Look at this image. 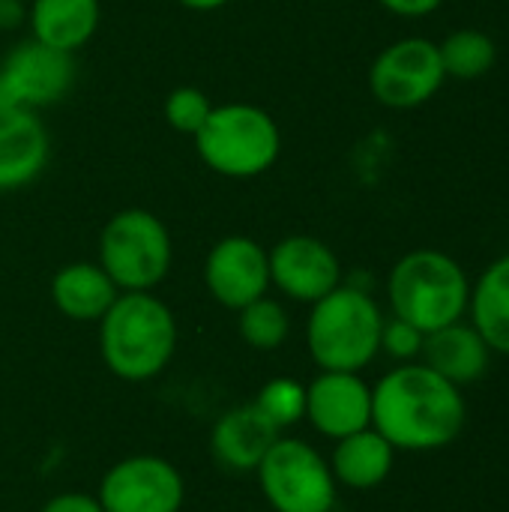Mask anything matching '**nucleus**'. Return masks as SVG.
I'll use <instances>...</instances> for the list:
<instances>
[{
	"label": "nucleus",
	"mask_w": 509,
	"mask_h": 512,
	"mask_svg": "<svg viewBox=\"0 0 509 512\" xmlns=\"http://www.w3.org/2000/svg\"><path fill=\"white\" fill-rule=\"evenodd\" d=\"M75 84V54L48 48L33 36L9 48L0 63V105L42 111L57 105Z\"/></svg>",
	"instance_id": "1a4fd4ad"
},
{
	"label": "nucleus",
	"mask_w": 509,
	"mask_h": 512,
	"mask_svg": "<svg viewBox=\"0 0 509 512\" xmlns=\"http://www.w3.org/2000/svg\"><path fill=\"white\" fill-rule=\"evenodd\" d=\"M468 312L492 354L509 357V255L492 261L471 285Z\"/></svg>",
	"instance_id": "aec40b11"
},
{
	"label": "nucleus",
	"mask_w": 509,
	"mask_h": 512,
	"mask_svg": "<svg viewBox=\"0 0 509 512\" xmlns=\"http://www.w3.org/2000/svg\"><path fill=\"white\" fill-rule=\"evenodd\" d=\"M468 420L462 387L426 363H399L372 387V429L396 453H432L450 447Z\"/></svg>",
	"instance_id": "f257e3e1"
},
{
	"label": "nucleus",
	"mask_w": 509,
	"mask_h": 512,
	"mask_svg": "<svg viewBox=\"0 0 509 512\" xmlns=\"http://www.w3.org/2000/svg\"><path fill=\"white\" fill-rule=\"evenodd\" d=\"M282 438V432L252 405L225 411L210 432L213 459L234 474H255L267 450Z\"/></svg>",
	"instance_id": "2eb2a0df"
},
{
	"label": "nucleus",
	"mask_w": 509,
	"mask_h": 512,
	"mask_svg": "<svg viewBox=\"0 0 509 512\" xmlns=\"http://www.w3.org/2000/svg\"><path fill=\"white\" fill-rule=\"evenodd\" d=\"M51 135L36 111L0 105V192L30 186L48 165Z\"/></svg>",
	"instance_id": "4468645a"
},
{
	"label": "nucleus",
	"mask_w": 509,
	"mask_h": 512,
	"mask_svg": "<svg viewBox=\"0 0 509 512\" xmlns=\"http://www.w3.org/2000/svg\"><path fill=\"white\" fill-rule=\"evenodd\" d=\"M387 297L396 318L423 333H435L465 318L471 279L453 255L441 249H414L393 264Z\"/></svg>",
	"instance_id": "20e7f679"
},
{
	"label": "nucleus",
	"mask_w": 509,
	"mask_h": 512,
	"mask_svg": "<svg viewBox=\"0 0 509 512\" xmlns=\"http://www.w3.org/2000/svg\"><path fill=\"white\" fill-rule=\"evenodd\" d=\"M237 330L243 336V342L255 351H276L285 345L288 333H291V318L285 312V306L279 300H270L267 294L258 297L255 303L240 309V321Z\"/></svg>",
	"instance_id": "4be33fe9"
},
{
	"label": "nucleus",
	"mask_w": 509,
	"mask_h": 512,
	"mask_svg": "<svg viewBox=\"0 0 509 512\" xmlns=\"http://www.w3.org/2000/svg\"><path fill=\"white\" fill-rule=\"evenodd\" d=\"M96 498L105 512H180L186 486L168 459L129 456L105 471Z\"/></svg>",
	"instance_id": "9d476101"
},
{
	"label": "nucleus",
	"mask_w": 509,
	"mask_h": 512,
	"mask_svg": "<svg viewBox=\"0 0 509 512\" xmlns=\"http://www.w3.org/2000/svg\"><path fill=\"white\" fill-rule=\"evenodd\" d=\"M423 342H426V333L417 330L414 324L402 321V318H384V327H381V351L399 363H414L420 354H423Z\"/></svg>",
	"instance_id": "393cba45"
},
{
	"label": "nucleus",
	"mask_w": 509,
	"mask_h": 512,
	"mask_svg": "<svg viewBox=\"0 0 509 512\" xmlns=\"http://www.w3.org/2000/svg\"><path fill=\"white\" fill-rule=\"evenodd\" d=\"M30 36L48 48L75 54L84 48L102 21L99 0H33L30 12Z\"/></svg>",
	"instance_id": "f3484780"
},
{
	"label": "nucleus",
	"mask_w": 509,
	"mask_h": 512,
	"mask_svg": "<svg viewBox=\"0 0 509 512\" xmlns=\"http://www.w3.org/2000/svg\"><path fill=\"white\" fill-rule=\"evenodd\" d=\"M420 357L432 372H438L456 387H465V384L480 381L489 372L492 348L486 345V339L477 333L474 324L456 321L435 333H426Z\"/></svg>",
	"instance_id": "dca6fc26"
},
{
	"label": "nucleus",
	"mask_w": 509,
	"mask_h": 512,
	"mask_svg": "<svg viewBox=\"0 0 509 512\" xmlns=\"http://www.w3.org/2000/svg\"><path fill=\"white\" fill-rule=\"evenodd\" d=\"M264 501L276 512H333L336 477L330 462L300 438H279L255 468Z\"/></svg>",
	"instance_id": "0eeeda50"
},
{
	"label": "nucleus",
	"mask_w": 509,
	"mask_h": 512,
	"mask_svg": "<svg viewBox=\"0 0 509 512\" xmlns=\"http://www.w3.org/2000/svg\"><path fill=\"white\" fill-rule=\"evenodd\" d=\"M117 297L120 288L99 267V261L66 264L51 279V303L69 321H99Z\"/></svg>",
	"instance_id": "a211bd4d"
},
{
	"label": "nucleus",
	"mask_w": 509,
	"mask_h": 512,
	"mask_svg": "<svg viewBox=\"0 0 509 512\" xmlns=\"http://www.w3.org/2000/svg\"><path fill=\"white\" fill-rule=\"evenodd\" d=\"M378 3L399 18H426L444 6V0H378Z\"/></svg>",
	"instance_id": "bb28decb"
},
{
	"label": "nucleus",
	"mask_w": 509,
	"mask_h": 512,
	"mask_svg": "<svg viewBox=\"0 0 509 512\" xmlns=\"http://www.w3.org/2000/svg\"><path fill=\"white\" fill-rule=\"evenodd\" d=\"M447 72L441 63L438 42L426 36H405L390 42L369 69L372 96L396 111H411L435 99L444 87Z\"/></svg>",
	"instance_id": "6e6552de"
},
{
	"label": "nucleus",
	"mask_w": 509,
	"mask_h": 512,
	"mask_svg": "<svg viewBox=\"0 0 509 512\" xmlns=\"http://www.w3.org/2000/svg\"><path fill=\"white\" fill-rule=\"evenodd\" d=\"M306 420L324 438H348L372 426V387L360 372H321L306 387Z\"/></svg>",
	"instance_id": "ddd939ff"
},
{
	"label": "nucleus",
	"mask_w": 509,
	"mask_h": 512,
	"mask_svg": "<svg viewBox=\"0 0 509 512\" xmlns=\"http://www.w3.org/2000/svg\"><path fill=\"white\" fill-rule=\"evenodd\" d=\"M270 285L294 303H318L342 285L339 255L312 234L282 237L270 252Z\"/></svg>",
	"instance_id": "9b49d317"
},
{
	"label": "nucleus",
	"mask_w": 509,
	"mask_h": 512,
	"mask_svg": "<svg viewBox=\"0 0 509 512\" xmlns=\"http://www.w3.org/2000/svg\"><path fill=\"white\" fill-rule=\"evenodd\" d=\"M177 351V318L153 291H120L99 318V354L120 381H150Z\"/></svg>",
	"instance_id": "f03ea898"
},
{
	"label": "nucleus",
	"mask_w": 509,
	"mask_h": 512,
	"mask_svg": "<svg viewBox=\"0 0 509 512\" xmlns=\"http://www.w3.org/2000/svg\"><path fill=\"white\" fill-rule=\"evenodd\" d=\"M174 264L168 225L144 210L126 207L114 213L99 234V267L120 291H153Z\"/></svg>",
	"instance_id": "423d86ee"
},
{
	"label": "nucleus",
	"mask_w": 509,
	"mask_h": 512,
	"mask_svg": "<svg viewBox=\"0 0 509 512\" xmlns=\"http://www.w3.org/2000/svg\"><path fill=\"white\" fill-rule=\"evenodd\" d=\"M210 111H213V102L207 99L204 90H198L192 84L174 87L162 105L165 123L180 135H195L204 126V120L210 117Z\"/></svg>",
	"instance_id": "b1692460"
},
{
	"label": "nucleus",
	"mask_w": 509,
	"mask_h": 512,
	"mask_svg": "<svg viewBox=\"0 0 509 512\" xmlns=\"http://www.w3.org/2000/svg\"><path fill=\"white\" fill-rule=\"evenodd\" d=\"M255 408L279 432H285V429L297 426L300 420H306V387L294 378H273L258 390Z\"/></svg>",
	"instance_id": "5701e85b"
},
{
	"label": "nucleus",
	"mask_w": 509,
	"mask_h": 512,
	"mask_svg": "<svg viewBox=\"0 0 509 512\" xmlns=\"http://www.w3.org/2000/svg\"><path fill=\"white\" fill-rule=\"evenodd\" d=\"M198 159L219 177L252 180L267 174L282 153V132L270 111L252 102L213 105L192 135Z\"/></svg>",
	"instance_id": "39448f33"
},
{
	"label": "nucleus",
	"mask_w": 509,
	"mask_h": 512,
	"mask_svg": "<svg viewBox=\"0 0 509 512\" xmlns=\"http://www.w3.org/2000/svg\"><path fill=\"white\" fill-rule=\"evenodd\" d=\"M204 285L219 306L240 312L243 306L264 297L270 288L267 249L258 240L243 237V234L222 237L207 252Z\"/></svg>",
	"instance_id": "f8f14e48"
},
{
	"label": "nucleus",
	"mask_w": 509,
	"mask_h": 512,
	"mask_svg": "<svg viewBox=\"0 0 509 512\" xmlns=\"http://www.w3.org/2000/svg\"><path fill=\"white\" fill-rule=\"evenodd\" d=\"M438 51H441L447 78H456V81H477L489 75L498 63L495 39L477 27L453 30L444 42H438Z\"/></svg>",
	"instance_id": "412c9836"
},
{
	"label": "nucleus",
	"mask_w": 509,
	"mask_h": 512,
	"mask_svg": "<svg viewBox=\"0 0 509 512\" xmlns=\"http://www.w3.org/2000/svg\"><path fill=\"white\" fill-rule=\"evenodd\" d=\"M384 312L366 288L339 285L312 303L306 348L321 372H363L381 354Z\"/></svg>",
	"instance_id": "7ed1b4c3"
},
{
	"label": "nucleus",
	"mask_w": 509,
	"mask_h": 512,
	"mask_svg": "<svg viewBox=\"0 0 509 512\" xmlns=\"http://www.w3.org/2000/svg\"><path fill=\"white\" fill-rule=\"evenodd\" d=\"M393 462H396V450L381 432L369 426L336 441V450L330 456V471L339 486L354 492H369L390 477Z\"/></svg>",
	"instance_id": "6ab92c4d"
},
{
	"label": "nucleus",
	"mask_w": 509,
	"mask_h": 512,
	"mask_svg": "<svg viewBox=\"0 0 509 512\" xmlns=\"http://www.w3.org/2000/svg\"><path fill=\"white\" fill-rule=\"evenodd\" d=\"M177 3L186 6V9H192V12H216V9L228 6L231 0H177Z\"/></svg>",
	"instance_id": "cd10ccee"
},
{
	"label": "nucleus",
	"mask_w": 509,
	"mask_h": 512,
	"mask_svg": "<svg viewBox=\"0 0 509 512\" xmlns=\"http://www.w3.org/2000/svg\"><path fill=\"white\" fill-rule=\"evenodd\" d=\"M42 512H105L96 495H87V492H60L54 495Z\"/></svg>",
	"instance_id": "a878e982"
}]
</instances>
